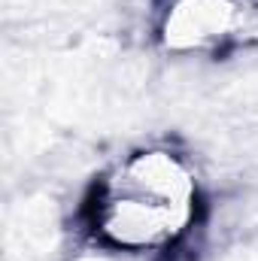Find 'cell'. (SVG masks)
Wrapping results in <instances>:
<instances>
[{
    "instance_id": "cell-3",
    "label": "cell",
    "mask_w": 258,
    "mask_h": 261,
    "mask_svg": "<svg viewBox=\"0 0 258 261\" xmlns=\"http://www.w3.org/2000/svg\"><path fill=\"white\" fill-rule=\"evenodd\" d=\"M131 252H122V249H100V252H82V255H76L73 261H131L128 258Z\"/></svg>"
},
{
    "instance_id": "cell-4",
    "label": "cell",
    "mask_w": 258,
    "mask_h": 261,
    "mask_svg": "<svg viewBox=\"0 0 258 261\" xmlns=\"http://www.w3.org/2000/svg\"><path fill=\"white\" fill-rule=\"evenodd\" d=\"M243 3H246L249 9H258V0H243Z\"/></svg>"
},
{
    "instance_id": "cell-1",
    "label": "cell",
    "mask_w": 258,
    "mask_h": 261,
    "mask_svg": "<svg viewBox=\"0 0 258 261\" xmlns=\"http://www.w3.org/2000/svg\"><path fill=\"white\" fill-rule=\"evenodd\" d=\"M192 167L167 149L128 155L97 189L94 231L122 252H152L176 243L194 222Z\"/></svg>"
},
{
    "instance_id": "cell-2",
    "label": "cell",
    "mask_w": 258,
    "mask_h": 261,
    "mask_svg": "<svg viewBox=\"0 0 258 261\" xmlns=\"http://www.w3.org/2000/svg\"><path fill=\"white\" fill-rule=\"evenodd\" d=\"M243 0H176L164 21V40L173 49H210L225 43L243 21Z\"/></svg>"
}]
</instances>
